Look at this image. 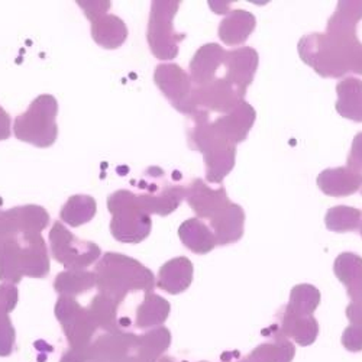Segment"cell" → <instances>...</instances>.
I'll return each instance as SVG.
<instances>
[{
  "instance_id": "obj_23",
  "label": "cell",
  "mask_w": 362,
  "mask_h": 362,
  "mask_svg": "<svg viewBox=\"0 0 362 362\" xmlns=\"http://www.w3.org/2000/svg\"><path fill=\"white\" fill-rule=\"evenodd\" d=\"M337 112L354 122H362V80L345 77L337 86Z\"/></svg>"
},
{
  "instance_id": "obj_30",
  "label": "cell",
  "mask_w": 362,
  "mask_h": 362,
  "mask_svg": "<svg viewBox=\"0 0 362 362\" xmlns=\"http://www.w3.org/2000/svg\"><path fill=\"white\" fill-rule=\"evenodd\" d=\"M96 287V276L86 269H66L54 281V288L59 296L76 297Z\"/></svg>"
},
{
  "instance_id": "obj_39",
  "label": "cell",
  "mask_w": 362,
  "mask_h": 362,
  "mask_svg": "<svg viewBox=\"0 0 362 362\" xmlns=\"http://www.w3.org/2000/svg\"><path fill=\"white\" fill-rule=\"evenodd\" d=\"M361 193H362V186H361Z\"/></svg>"
},
{
  "instance_id": "obj_8",
  "label": "cell",
  "mask_w": 362,
  "mask_h": 362,
  "mask_svg": "<svg viewBox=\"0 0 362 362\" xmlns=\"http://www.w3.org/2000/svg\"><path fill=\"white\" fill-rule=\"evenodd\" d=\"M138 187L142 193L136 194V197L149 216H168L186 199V187L171 185L160 167L148 168Z\"/></svg>"
},
{
  "instance_id": "obj_18",
  "label": "cell",
  "mask_w": 362,
  "mask_h": 362,
  "mask_svg": "<svg viewBox=\"0 0 362 362\" xmlns=\"http://www.w3.org/2000/svg\"><path fill=\"white\" fill-rule=\"evenodd\" d=\"M319 189L330 197H345L356 193L362 186V174L348 167L326 168L317 175Z\"/></svg>"
},
{
  "instance_id": "obj_1",
  "label": "cell",
  "mask_w": 362,
  "mask_h": 362,
  "mask_svg": "<svg viewBox=\"0 0 362 362\" xmlns=\"http://www.w3.org/2000/svg\"><path fill=\"white\" fill-rule=\"evenodd\" d=\"M48 274L49 255L42 235L28 230L15 207L0 210V280L16 286L22 277Z\"/></svg>"
},
{
  "instance_id": "obj_33",
  "label": "cell",
  "mask_w": 362,
  "mask_h": 362,
  "mask_svg": "<svg viewBox=\"0 0 362 362\" xmlns=\"http://www.w3.org/2000/svg\"><path fill=\"white\" fill-rule=\"evenodd\" d=\"M346 163V167L349 170L362 174V132L355 135Z\"/></svg>"
},
{
  "instance_id": "obj_4",
  "label": "cell",
  "mask_w": 362,
  "mask_h": 362,
  "mask_svg": "<svg viewBox=\"0 0 362 362\" xmlns=\"http://www.w3.org/2000/svg\"><path fill=\"white\" fill-rule=\"evenodd\" d=\"M192 117L193 127L187 132L189 145L203 154L209 183L222 185V181L235 167L236 145L222 138L214 129L207 112L199 110Z\"/></svg>"
},
{
  "instance_id": "obj_38",
  "label": "cell",
  "mask_w": 362,
  "mask_h": 362,
  "mask_svg": "<svg viewBox=\"0 0 362 362\" xmlns=\"http://www.w3.org/2000/svg\"><path fill=\"white\" fill-rule=\"evenodd\" d=\"M359 232H361V236H362V221H361V226H359Z\"/></svg>"
},
{
  "instance_id": "obj_13",
  "label": "cell",
  "mask_w": 362,
  "mask_h": 362,
  "mask_svg": "<svg viewBox=\"0 0 362 362\" xmlns=\"http://www.w3.org/2000/svg\"><path fill=\"white\" fill-rule=\"evenodd\" d=\"M194 106L199 110L204 112H216V113H229L239 102L245 100L240 98L236 90L225 80L215 78L204 86H194L193 92Z\"/></svg>"
},
{
  "instance_id": "obj_14",
  "label": "cell",
  "mask_w": 362,
  "mask_h": 362,
  "mask_svg": "<svg viewBox=\"0 0 362 362\" xmlns=\"http://www.w3.org/2000/svg\"><path fill=\"white\" fill-rule=\"evenodd\" d=\"M186 200L199 219H214L232 202L228 197L226 189L209 187L202 178H194L186 187Z\"/></svg>"
},
{
  "instance_id": "obj_22",
  "label": "cell",
  "mask_w": 362,
  "mask_h": 362,
  "mask_svg": "<svg viewBox=\"0 0 362 362\" xmlns=\"http://www.w3.org/2000/svg\"><path fill=\"white\" fill-rule=\"evenodd\" d=\"M279 332L284 338L290 337L297 344L306 346L315 342L319 326L313 316H298L284 308L280 315Z\"/></svg>"
},
{
  "instance_id": "obj_7",
  "label": "cell",
  "mask_w": 362,
  "mask_h": 362,
  "mask_svg": "<svg viewBox=\"0 0 362 362\" xmlns=\"http://www.w3.org/2000/svg\"><path fill=\"white\" fill-rule=\"evenodd\" d=\"M180 5L178 0H156L151 5L146 40L151 52L158 59H174L180 42L186 40V34H178L174 29V16Z\"/></svg>"
},
{
  "instance_id": "obj_16",
  "label": "cell",
  "mask_w": 362,
  "mask_h": 362,
  "mask_svg": "<svg viewBox=\"0 0 362 362\" xmlns=\"http://www.w3.org/2000/svg\"><path fill=\"white\" fill-rule=\"evenodd\" d=\"M226 49L216 42L204 44L193 55L190 62V78L194 86L200 87L216 78L218 70L223 66Z\"/></svg>"
},
{
  "instance_id": "obj_3",
  "label": "cell",
  "mask_w": 362,
  "mask_h": 362,
  "mask_svg": "<svg viewBox=\"0 0 362 362\" xmlns=\"http://www.w3.org/2000/svg\"><path fill=\"white\" fill-rule=\"evenodd\" d=\"M96 287L99 293L122 303L129 293H153L156 279L153 271L139 261L117 252H106L95 268Z\"/></svg>"
},
{
  "instance_id": "obj_29",
  "label": "cell",
  "mask_w": 362,
  "mask_h": 362,
  "mask_svg": "<svg viewBox=\"0 0 362 362\" xmlns=\"http://www.w3.org/2000/svg\"><path fill=\"white\" fill-rule=\"evenodd\" d=\"M170 313V303L158 294H145L144 301L136 309L135 326L138 329H148L163 325Z\"/></svg>"
},
{
  "instance_id": "obj_19",
  "label": "cell",
  "mask_w": 362,
  "mask_h": 362,
  "mask_svg": "<svg viewBox=\"0 0 362 362\" xmlns=\"http://www.w3.org/2000/svg\"><path fill=\"white\" fill-rule=\"evenodd\" d=\"M193 281V264L186 257H177L167 261L158 273L157 286L170 294L186 291Z\"/></svg>"
},
{
  "instance_id": "obj_28",
  "label": "cell",
  "mask_w": 362,
  "mask_h": 362,
  "mask_svg": "<svg viewBox=\"0 0 362 362\" xmlns=\"http://www.w3.org/2000/svg\"><path fill=\"white\" fill-rule=\"evenodd\" d=\"M98 212V203L92 196L76 194L71 196L59 212L62 222L71 228H78L92 221Z\"/></svg>"
},
{
  "instance_id": "obj_34",
  "label": "cell",
  "mask_w": 362,
  "mask_h": 362,
  "mask_svg": "<svg viewBox=\"0 0 362 362\" xmlns=\"http://www.w3.org/2000/svg\"><path fill=\"white\" fill-rule=\"evenodd\" d=\"M80 8H83L84 15L90 22H93L95 19L106 15V12L110 9L112 4L110 2H77Z\"/></svg>"
},
{
  "instance_id": "obj_24",
  "label": "cell",
  "mask_w": 362,
  "mask_h": 362,
  "mask_svg": "<svg viewBox=\"0 0 362 362\" xmlns=\"http://www.w3.org/2000/svg\"><path fill=\"white\" fill-rule=\"evenodd\" d=\"M334 271L346 286L351 300L362 303V258L354 252H344L335 259Z\"/></svg>"
},
{
  "instance_id": "obj_25",
  "label": "cell",
  "mask_w": 362,
  "mask_h": 362,
  "mask_svg": "<svg viewBox=\"0 0 362 362\" xmlns=\"http://www.w3.org/2000/svg\"><path fill=\"white\" fill-rule=\"evenodd\" d=\"M92 38L106 49H116L128 38L125 22L116 15L106 13L92 22Z\"/></svg>"
},
{
  "instance_id": "obj_6",
  "label": "cell",
  "mask_w": 362,
  "mask_h": 362,
  "mask_svg": "<svg viewBox=\"0 0 362 362\" xmlns=\"http://www.w3.org/2000/svg\"><path fill=\"white\" fill-rule=\"evenodd\" d=\"M58 102L51 95L38 96L28 110L15 119L13 134L19 141L38 148L54 145L58 136Z\"/></svg>"
},
{
  "instance_id": "obj_20",
  "label": "cell",
  "mask_w": 362,
  "mask_h": 362,
  "mask_svg": "<svg viewBox=\"0 0 362 362\" xmlns=\"http://www.w3.org/2000/svg\"><path fill=\"white\" fill-rule=\"evenodd\" d=\"M255 25L257 19L251 12L235 9L221 22L218 35L225 45H243L254 33Z\"/></svg>"
},
{
  "instance_id": "obj_21",
  "label": "cell",
  "mask_w": 362,
  "mask_h": 362,
  "mask_svg": "<svg viewBox=\"0 0 362 362\" xmlns=\"http://www.w3.org/2000/svg\"><path fill=\"white\" fill-rule=\"evenodd\" d=\"M18 305V288L13 284H0V356H8L15 349V327L9 313Z\"/></svg>"
},
{
  "instance_id": "obj_35",
  "label": "cell",
  "mask_w": 362,
  "mask_h": 362,
  "mask_svg": "<svg viewBox=\"0 0 362 362\" xmlns=\"http://www.w3.org/2000/svg\"><path fill=\"white\" fill-rule=\"evenodd\" d=\"M346 316L351 322V326L362 329V303L352 301V303L346 308Z\"/></svg>"
},
{
  "instance_id": "obj_37",
  "label": "cell",
  "mask_w": 362,
  "mask_h": 362,
  "mask_svg": "<svg viewBox=\"0 0 362 362\" xmlns=\"http://www.w3.org/2000/svg\"><path fill=\"white\" fill-rule=\"evenodd\" d=\"M160 362H174V359H173V358H168V356H167V358H163V359H161Z\"/></svg>"
},
{
  "instance_id": "obj_36",
  "label": "cell",
  "mask_w": 362,
  "mask_h": 362,
  "mask_svg": "<svg viewBox=\"0 0 362 362\" xmlns=\"http://www.w3.org/2000/svg\"><path fill=\"white\" fill-rule=\"evenodd\" d=\"M12 134V120L6 110L0 106V141H6Z\"/></svg>"
},
{
  "instance_id": "obj_11",
  "label": "cell",
  "mask_w": 362,
  "mask_h": 362,
  "mask_svg": "<svg viewBox=\"0 0 362 362\" xmlns=\"http://www.w3.org/2000/svg\"><path fill=\"white\" fill-rule=\"evenodd\" d=\"M154 81L175 110L189 116H193L197 112L193 100L194 84L190 76L180 66H157L154 73Z\"/></svg>"
},
{
  "instance_id": "obj_5",
  "label": "cell",
  "mask_w": 362,
  "mask_h": 362,
  "mask_svg": "<svg viewBox=\"0 0 362 362\" xmlns=\"http://www.w3.org/2000/svg\"><path fill=\"white\" fill-rule=\"evenodd\" d=\"M107 209L112 214L110 233L117 243L139 244L149 236L153 221L132 192L112 193L107 197Z\"/></svg>"
},
{
  "instance_id": "obj_10",
  "label": "cell",
  "mask_w": 362,
  "mask_h": 362,
  "mask_svg": "<svg viewBox=\"0 0 362 362\" xmlns=\"http://www.w3.org/2000/svg\"><path fill=\"white\" fill-rule=\"evenodd\" d=\"M55 317L62 323L64 335L70 344V351L81 352L93 342L98 325L87 308L80 306L74 297L62 296L55 305Z\"/></svg>"
},
{
  "instance_id": "obj_32",
  "label": "cell",
  "mask_w": 362,
  "mask_h": 362,
  "mask_svg": "<svg viewBox=\"0 0 362 362\" xmlns=\"http://www.w3.org/2000/svg\"><path fill=\"white\" fill-rule=\"evenodd\" d=\"M320 303V293L310 284H298L290 293V301L286 306L298 316H313Z\"/></svg>"
},
{
  "instance_id": "obj_9",
  "label": "cell",
  "mask_w": 362,
  "mask_h": 362,
  "mask_svg": "<svg viewBox=\"0 0 362 362\" xmlns=\"http://www.w3.org/2000/svg\"><path fill=\"white\" fill-rule=\"evenodd\" d=\"M48 239L54 259L67 269H86L102 255L99 245L78 239L59 221L52 225Z\"/></svg>"
},
{
  "instance_id": "obj_2",
  "label": "cell",
  "mask_w": 362,
  "mask_h": 362,
  "mask_svg": "<svg viewBox=\"0 0 362 362\" xmlns=\"http://www.w3.org/2000/svg\"><path fill=\"white\" fill-rule=\"evenodd\" d=\"M298 55L320 77L341 78L348 73L362 76V42L356 35L309 34L297 45Z\"/></svg>"
},
{
  "instance_id": "obj_17",
  "label": "cell",
  "mask_w": 362,
  "mask_h": 362,
  "mask_svg": "<svg viewBox=\"0 0 362 362\" xmlns=\"http://www.w3.org/2000/svg\"><path fill=\"white\" fill-rule=\"evenodd\" d=\"M244 225L245 212L236 203H230L214 219H210V229L215 235L216 245L221 247L238 243L244 236Z\"/></svg>"
},
{
  "instance_id": "obj_15",
  "label": "cell",
  "mask_w": 362,
  "mask_h": 362,
  "mask_svg": "<svg viewBox=\"0 0 362 362\" xmlns=\"http://www.w3.org/2000/svg\"><path fill=\"white\" fill-rule=\"evenodd\" d=\"M257 119L255 109L245 100L239 102L229 113L218 117L212 122L214 129L233 145L244 142L248 138Z\"/></svg>"
},
{
  "instance_id": "obj_31",
  "label": "cell",
  "mask_w": 362,
  "mask_h": 362,
  "mask_svg": "<svg viewBox=\"0 0 362 362\" xmlns=\"http://www.w3.org/2000/svg\"><path fill=\"white\" fill-rule=\"evenodd\" d=\"M362 221V212L356 207L351 206H335L330 207L326 216H325V225L329 230L345 233L358 230Z\"/></svg>"
},
{
  "instance_id": "obj_12",
  "label": "cell",
  "mask_w": 362,
  "mask_h": 362,
  "mask_svg": "<svg viewBox=\"0 0 362 362\" xmlns=\"http://www.w3.org/2000/svg\"><path fill=\"white\" fill-rule=\"evenodd\" d=\"M259 64L258 52L251 47H240L226 52L225 80L236 90L240 98L245 99L247 90L254 81Z\"/></svg>"
},
{
  "instance_id": "obj_27",
  "label": "cell",
  "mask_w": 362,
  "mask_h": 362,
  "mask_svg": "<svg viewBox=\"0 0 362 362\" xmlns=\"http://www.w3.org/2000/svg\"><path fill=\"white\" fill-rule=\"evenodd\" d=\"M362 19V0L339 2L335 13L327 21L326 34L356 35V25Z\"/></svg>"
},
{
  "instance_id": "obj_26",
  "label": "cell",
  "mask_w": 362,
  "mask_h": 362,
  "mask_svg": "<svg viewBox=\"0 0 362 362\" xmlns=\"http://www.w3.org/2000/svg\"><path fill=\"white\" fill-rule=\"evenodd\" d=\"M178 236L186 248L194 254H209L216 247L215 235L199 218L187 219L178 228Z\"/></svg>"
}]
</instances>
